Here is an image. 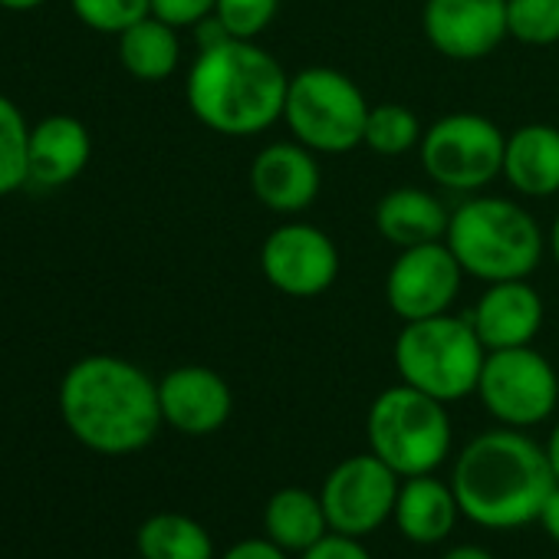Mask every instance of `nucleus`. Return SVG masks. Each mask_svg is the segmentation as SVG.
I'll use <instances>...</instances> for the list:
<instances>
[{
    "label": "nucleus",
    "mask_w": 559,
    "mask_h": 559,
    "mask_svg": "<svg viewBox=\"0 0 559 559\" xmlns=\"http://www.w3.org/2000/svg\"><path fill=\"white\" fill-rule=\"evenodd\" d=\"M60 415L70 435L96 454H135L158 435V382L129 359L86 356L60 382Z\"/></svg>",
    "instance_id": "1"
},
{
    "label": "nucleus",
    "mask_w": 559,
    "mask_h": 559,
    "mask_svg": "<svg viewBox=\"0 0 559 559\" xmlns=\"http://www.w3.org/2000/svg\"><path fill=\"white\" fill-rule=\"evenodd\" d=\"M451 487L461 516L487 530H516L539 520L546 497L556 487L546 448L523 428H493L467 441L454 461Z\"/></svg>",
    "instance_id": "2"
},
{
    "label": "nucleus",
    "mask_w": 559,
    "mask_h": 559,
    "mask_svg": "<svg viewBox=\"0 0 559 559\" xmlns=\"http://www.w3.org/2000/svg\"><path fill=\"white\" fill-rule=\"evenodd\" d=\"M290 76L257 40H224L198 50L185 99L191 116L217 135H260L284 119Z\"/></svg>",
    "instance_id": "3"
},
{
    "label": "nucleus",
    "mask_w": 559,
    "mask_h": 559,
    "mask_svg": "<svg viewBox=\"0 0 559 559\" xmlns=\"http://www.w3.org/2000/svg\"><path fill=\"white\" fill-rule=\"evenodd\" d=\"M444 243L457 257L464 276L480 284L526 280L543 260L539 224L510 198L474 194L451 211Z\"/></svg>",
    "instance_id": "4"
},
{
    "label": "nucleus",
    "mask_w": 559,
    "mask_h": 559,
    "mask_svg": "<svg viewBox=\"0 0 559 559\" xmlns=\"http://www.w3.org/2000/svg\"><path fill=\"white\" fill-rule=\"evenodd\" d=\"M399 379L438 402H461L477 392L487 359L471 320L441 313L431 320L405 323L395 340Z\"/></svg>",
    "instance_id": "5"
},
{
    "label": "nucleus",
    "mask_w": 559,
    "mask_h": 559,
    "mask_svg": "<svg viewBox=\"0 0 559 559\" xmlns=\"http://www.w3.org/2000/svg\"><path fill=\"white\" fill-rule=\"evenodd\" d=\"M366 438L399 477L435 474L451 454V418L444 402L402 382L372 402Z\"/></svg>",
    "instance_id": "6"
},
{
    "label": "nucleus",
    "mask_w": 559,
    "mask_h": 559,
    "mask_svg": "<svg viewBox=\"0 0 559 559\" xmlns=\"http://www.w3.org/2000/svg\"><path fill=\"white\" fill-rule=\"evenodd\" d=\"M369 109L353 76L333 67H307L290 76L284 122L317 155H343L362 145Z\"/></svg>",
    "instance_id": "7"
},
{
    "label": "nucleus",
    "mask_w": 559,
    "mask_h": 559,
    "mask_svg": "<svg viewBox=\"0 0 559 559\" xmlns=\"http://www.w3.org/2000/svg\"><path fill=\"white\" fill-rule=\"evenodd\" d=\"M507 135L477 112H451L431 122L421 135L425 175L451 191H480L503 171Z\"/></svg>",
    "instance_id": "8"
},
{
    "label": "nucleus",
    "mask_w": 559,
    "mask_h": 559,
    "mask_svg": "<svg viewBox=\"0 0 559 559\" xmlns=\"http://www.w3.org/2000/svg\"><path fill=\"white\" fill-rule=\"evenodd\" d=\"M477 395L500 425L530 428L556 412L559 379L549 359L533 346L493 349L484 359Z\"/></svg>",
    "instance_id": "9"
},
{
    "label": "nucleus",
    "mask_w": 559,
    "mask_h": 559,
    "mask_svg": "<svg viewBox=\"0 0 559 559\" xmlns=\"http://www.w3.org/2000/svg\"><path fill=\"white\" fill-rule=\"evenodd\" d=\"M266 284L294 300L323 297L340 276V247L317 224L290 221L266 234L260 247Z\"/></svg>",
    "instance_id": "10"
},
{
    "label": "nucleus",
    "mask_w": 559,
    "mask_h": 559,
    "mask_svg": "<svg viewBox=\"0 0 559 559\" xmlns=\"http://www.w3.org/2000/svg\"><path fill=\"white\" fill-rule=\"evenodd\" d=\"M399 487V474L372 451L340 461L320 490L330 530L346 536H369L385 520H392Z\"/></svg>",
    "instance_id": "11"
},
{
    "label": "nucleus",
    "mask_w": 559,
    "mask_h": 559,
    "mask_svg": "<svg viewBox=\"0 0 559 559\" xmlns=\"http://www.w3.org/2000/svg\"><path fill=\"white\" fill-rule=\"evenodd\" d=\"M464 270L444 240L399 250L385 273V304L402 323L451 313Z\"/></svg>",
    "instance_id": "12"
},
{
    "label": "nucleus",
    "mask_w": 559,
    "mask_h": 559,
    "mask_svg": "<svg viewBox=\"0 0 559 559\" xmlns=\"http://www.w3.org/2000/svg\"><path fill=\"white\" fill-rule=\"evenodd\" d=\"M421 27L441 57L474 63L490 57L510 37L507 0H425Z\"/></svg>",
    "instance_id": "13"
},
{
    "label": "nucleus",
    "mask_w": 559,
    "mask_h": 559,
    "mask_svg": "<svg viewBox=\"0 0 559 559\" xmlns=\"http://www.w3.org/2000/svg\"><path fill=\"white\" fill-rule=\"evenodd\" d=\"M158 405L168 428L204 438L227 425L234 395L221 372L207 366H178L158 382Z\"/></svg>",
    "instance_id": "14"
},
{
    "label": "nucleus",
    "mask_w": 559,
    "mask_h": 559,
    "mask_svg": "<svg viewBox=\"0 0 559 559\" xmlns=\"http://www.w3.org/2000/svg\"><path fill=\"white\" fill-rule=\"evenodd\" d=\"M323 188V171L317 152L294 142H270L253 155L250 191L253 198L276 214L307 211Z\"/></svg>",
    "instance_id": "15"
},
{
    "label": "nucleus",
    "mask_w": 559,
    "mask_h": 559,
    "mask_svg": "<svg viewBox=\"0 0 559 559\" xmlns=\"http://www.w3.org/2000/svg\"><path fill=\"white\" fill-rule=\"evenodd\" d=\"M543 317H546L543 300L526 280H500V284H487L467 320L477 340L484 343V349L493 353V349L533 346Z\"/></svg>",
    "instance_id": "16"
},
{
    "label": "nucleus",
    "mask_w": 559,
    "mask_h": 559,
    "mask_svg": "<svg viewBox=\"0 0 559 559\" xmlns=\"http://www.w3.org/2000/svg\"><path fill=\"white\" fill-rule=\"evenodd\" d=\"M93 158L90 129L73 116H47L31 126L27 145V185L57 191L76 181Z\"/></svg>",
    "instance_id": "17"
},
{
    "label": "nucleus",
    "mask_w": 559,
    "mask_h": 559,
    "mask_svg": "<svg viewBox=\"0 0 559 559\" xmlns=\"http://www.w3.org/2000/svg\"><path fill=\"white\" fill-rule=\"evenodd\" d=\"M500 175L523 198L559 194V129L546 122L513 129L503 145Z\"/></svg>",
    "instance_id": "18"
},
{
    "label": "nucleus",
    "mask_w": 559,
    "mask_h": 559,
    "mask_svg": "<svg viewBox=\"0 0 559 559\" xmlns=\"http://www.w3.org/2000/svg\"><path fill=\"white\" fill-rule=\"evenodd\" d=\"M457 516H461V503L454 487L438 480L435 474L405 477V484L399 487L392 520L399 523L405 539L418 546L441 543L457 526Z\"/></svg>",
    "instance_id": "19"
},
{
    "label": "nucleus",
    "mask_w": 559,
    "mask_h": 559,
    "mask_svg": "<svg viewBox=\"0 0 559 559\" xmlns=\"http://www.w3.org/2000/svg\"><path fill=\"white\" fill-rule=\"evenodd\" d=\"M448 221H451V211L431 191L415 188V185L392 188L376 204V227L395 250L444 240Z\"/></svg>",
    "instance_id": "20"
},
{
    "label": "nucleus",
    "mask_w": 559,
    "mask_h": 559,
    "mask_svg": "<svg viewBox=\"0 0 559 559\" xmlns=\"http://www.w3.org/2000/svg\"><path fill=\"white\" fill-rule=\"evenodd\" d=\"M263 533L280 549L307 552L333 530H330L320 493L307 487H280L263 507Z\"/></svg>",
    "instance_id": "21"
},
{
    "label": "nucleus",
    "mask_w": 559,
    "mask_h": 559,
    "mask_svg": "<svg viewBox=\"0 0 559 559\" xmlns=\"http://www.w3.org/2000/svg\"><path fill=\"white\" fill-rule=\"evenodd\" d=\"M119 63L129 76L142 83H162L168 80L181 63V40L178 27L158 21L155 14L142 17L129 31L119 34Z\"/></svg>",
    "instance_id": "22"
},
{
    "label": "nucleus",
    "mask_w": 559,
    "mask_h": 559,
    "mask_svg": "<svg viewBox=\"0 0 559 559\" xmlns=\"http://www.w3.org/2000/svg\"><path fill=\"white\" fill-rule=\"evenodd\" d=\"M135 546L142 559H214L211 533L185 513H155L139 533Z\"/></svg>",
    "instance_id": "23"
},
{
    "label": "nucleus",
    "mask_w": 559,
    "mask_h": 559,
    "mask_svg": "<svg viewBox=\"0 0 559 559\" xmlns=\"http://www.w3.org/2000/svg\"><path fill=\"white\" fill-rule=\"evenodd\" d=\"M421 135H425V129H421V119L415 116V109H408L402 103H379L369 109L362 145L372 148L376 155L395 158V155L418 148Z\"/></svg>",
    "instance_id": "24"
},
{
    "label": "nucleus",
    "mask_w": 559,
    "mask_h": 559,
    "mask_svg": "<svg viewBox=\"0 0 559 559\" xmlns=\"http://www.w3.org/2000/svg\"><path fill=\"white\" fill-rule=\"evenodd\" d=\"M27 145L31 126L21 106L0 96V198L27 188Z\"/></svg>",
    "instance_id": "25"
},
{
    "label": "nucleus",
    "mask_w": 559,
    "mask_h": 559,
    "mask_svg": "<svg viewBox=\"0 0 559 559\" xmlns=\"http://www.w3.org/2000/svg\"><path fill=\"white\" fill-rule=\"evenodd\" d=\"M507 34L526 47L559 44V0H507Z\"/></svg>",
    "instance_id": "26"
},
{
    "label": "nucleus",
    "mask_w": 559,
    "mask_h": 559,
    "mask_svg": "<svg viewBox=\"0 0 559 559\" xmlns=\"http://www.w3.org/2000/svg\"><path fill=\"white\" fill-rule=\"evenodd\" d=\"M80 24L96 34H122L152 14V0H70Z\"/></svg>",
    "instance_id": "27"
},
{
    "label": "nucleus",
    "mask_w": 559,
    "mask_h": 559,
    "mask_svg": "<svg viewBox=\"0 0 559 559\" xmlns=\"http://www.w3.org/2000/svg\"><path fill=\"white\" fill-rule=\"evenodd\" d=\"M280 0H217L214 17L234 40H257L276 17Z\"/></svg>",
    "instance_id": "28"
},
{
    "label": "nucleus",
    "mask_w": 559,
    "mask_h": 559,
    "mask_svg": "<svg viewBox=\"0 0 559 559\" xmlns=\"http://www.w3.org/2000/svg\"><path fill=\"white\" fill-rule=\"evenodd\" d=\"M217 0H152V14L171 27H198L204 17L214 14Z\"/></svg>",
    "instance_id": "29"
},
{
    "label": "nucleus",
    "mask_w": 559,
    "mask_h": 559,
    "mask_svg": "<svg viewBox=\"0 0 559 559\" xmlns=\"http://www.w3.org/2000/svg\"><path fill=\"white\" fill-rule=\"evenodd\" d=\"M300 559H372V552L359 543V536L326 533L317 546L300 552Z\"/></svg>",
    "instance_id": "30"
},
{
    "label": "nucleus",
    "mask_w": 559,
    "mask_h": 559,
    "mask_svg": "<svg viewBox=\"0 0 559 559\" xmlns=\"http://www.w3.org/2000/svg\"><path fill=\"white\" fill-rule=\"evenodd\" d=\"M290 552L287 549H280L273 539L266 536H250V539H240L234 543L221 559H287Z\"/></svg>",
    "instance_id": "31"
},
{
    "label": "nucleus",
    "mask_w": 559,
    "mask_h": 559,
    "mask_svg": "<svg viewBox=\"0 0 559 559\" xmlns=\"http://www.w3.org/2000/svg\"><path fill=\"white\" fill-rule=\"evenodd\" d=\"M539 523H543L546 536L559 543V484H556L552 493L546 497V503H543V510H539Z\"/></svg>",
    "instance_id": "32"
},
{
    "label": "nucleus",
    "mask_w": 559,
    "mask_h": 559,
    "mask_svg": "<svg viewBox=\"0 0 559 559\" xmlns=\"http://www.w3.org/2000/svg\"><path fill=\"white\" fill-rule=\"evenodd\" d=\"M441 559H493V556L487 549H480V546H454Z\"/></svg>",
    "instance_id": "33"
},
{
    "label": "nucleus",
    "mask_w": 559,
    "mask_h": 559,
    "mask_svg": "<svg viewBox=\"0 0 559 559\" xmlns=\"http://www.w3.org/2000/svg\"><path fill=\"white\" fill-rule=\"evenodd\" d=\"M546 457H549L552 474H556V484H559V421H556V428H552V435L546 441Z\"/></svg>",
    "instance_id": "34"
},
{
    "label": "nucleus",
    "mask_w": 559,
    "mask_h": 559,
    "mask_svg": "<svg viewBox=\"0 0 559 559\" xmlns=\"http://www.w3.org/2000/svg\"><path fill=\"white\" fill-rule=\"evenodd\" d=\"M47 0H0V8L4 11H17V14H27V11H37L44 8Z\"/></svg>",
    "instance_id": "35"
},
{
    "label": "nucleus",
    "mask_w": 559,
    "mask_h": 559,
    "mask_svg": "<svg viewBox=\"0 0 559 559\" xmlns=\"http://www.w3.org/2000/svg\"><path fill=\"white\" fill-rule=\"evenodd\" d=\"M549 250H552V260H556V266H559V214H556V221H552V227H549Z\"/></svg>",
    "instance_id": "36"
},
{
    "label": "nucleus",
    "mask_w": 559,
    "mask_h": 559,
    "mask_svg": "<svg viewBox=\"0 0 559 559\" xmlns=\"http://www.w3.org/2000/svg\"><path fill=\"white\" fill-rule=\"evenodd\" d=\"M135 559H142V556H135Z\"/></svg>",
    "instance_id": "37"
}]
</instances>
